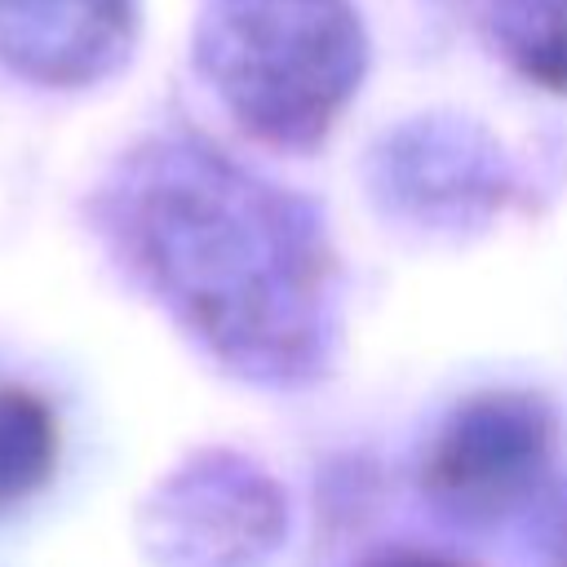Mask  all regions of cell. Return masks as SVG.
<instances>
[{"mask_svg":"<svg viewBox=\"0 0 567 567\" xmlns=\"http://www.w3.org/2000/svg\"><path fill=\"white\" fill-rule=\"evenodd\" d=\"M204 58L252 137L301 151L359 89L363 35L341 0H230Z\"/></svg>","mask_w":567,"mask_h":567,"instance_id":"2","label":"cell"},{"mask_svg":"<svg viewBox=\"0 0 567 567\" xmlns=\"http://www.w3.org/2000/svg\"><path fill=\"white\" fill-rule=\"evenodd\" d=\"M142 288L230 377L297 390L341 341V270L319 213L208 146H159L115 199Z\"/></svg>","mask_w":567,"mask_h":567,"instance_id":"1","label":"cell"},{"mask_svg":"<svg viewBox=\"0 0 567 567\" xmlns=\"http://www.w3.org/2000/svg\"><path fill=\"white\" fill-rule=\"evenodd\" d=\"M390 177L394 195L430 221H465L505 195V173H496L492 155H474L456 137H416V146L394 155Z\"/></svg>","mask_w":567,"mask_h":567,"instance_id":"5","label":"cell"},{"mask_svg":"<svg viewBox=\"0 0 567 567\" xmlns=\"http://www.w3.org/2000/svg\"><path fill=\"white\" fill-rule=\"evenodd\" d=\"M142 527L168 567H261L288 536V496L248 456L204 452L155 487Z\"/></svg>","mask_w":567,"mask_h":567,"instance_id":"4","label":"cell"},{"mask_svg":"<svg viewBox=\"0 0 567 567\" xmlns=\"http://www.w3.org/2000/svg\"><path fill=\"white\" fill-rule=\"evenodd\" d=\"M496 40L527 80L567 93V0H496Z\"/></svg>","mask_w":567,"mask_h":567,"instance_id":"7","label":"cell"},{"mask_svg":"<svg viewBox=\"0 0 567 567\" xmlns=\"http://www.w3.org/2000/svg\"><path fill=\"white\" fill-rule=\"evenodd\" d=\"M558 567H567V545H563V563H558Z\"/></svg>","mask_w":567,"mask_h":567,"instance_id":"9","label":"cell"},{"mask_svg":"<svg viewBox=\"0 0 567 567\" xmlns=\"http://www.w3.org/2000/svg\"><path fill=\"white\" fill-rule=\"evenodd\" d=\"M58 461L53 412L18 385H0V505L31 496Z\"/></svg>","mask_w":567,"mask_h":567,"instance_id":"6","label":"cell"},{"mask_svg":"<svg viewBox=\"0 0 567 567\" xmlns=\"http://www.w3.org/2000/svg\"><path fill=\"white\" fill-rule=\"evenodd\" d=\"M368 567H461L452 558H439V554H421V549H399V554H385Z\"/></svg>","mask_w":567,"mask_h":567,"instance_id":"8","label":"cell"},{"mask_svg":"<svg viewBox=\"0 0 567 567\" xmlns=\"http://www.w3.org/2000/svg\"><path fill=\"white\" fill-rule=\"evenodd\" d=\"M558 456V416L532 390H483L452 408L421 461V492L456 523L523 509Z\"/></svg>","mask_w":567,"mask_h":567,"instance_id":"3","label":"cell"}]
</instances>
